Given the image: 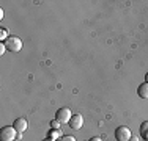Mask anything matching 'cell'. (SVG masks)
I'll use <instances>...</instances> for the list:
<instances>
[{
    "mask_svg": "<svg viewBox=\"0 0 148 141\" xmlns=\"http://www.w3.org/2000/svg\"><path fill=\"white\" fill-rule=\"evenodd\" d=\"M115 140L117 141H131V130L126 125L115 129Z\"/></svg>",
    "mask_w": 148,
    "mask_h": 141,
    "instance_id": "obj_4",
    "label": "cell"
},
{
    "mask_svg": "<svg viewBox=\"0 0 148 141\" xmlns=\"http://www.w3.org/2000/svg\"><path fill=\"white\" fill-rule=\"evenodd\" d=\"M140 133H142V136L145 140H148V121L142 122V125H140Z\"/></svg>",
    "mask_w": 148,
    "mask_h": 141,
    "instance_id": "obj_8",
    "label": "cell"
},
{
    "mask_svg": "<svg viewBox=\"0 0 148 141\" xmlns=\"http://www.w3.org/2000/svg\"><path fill=\"white\" fill-rule=\"evenodd\" d=\"M58 135H60V130H54V129H52V133H51V136H49V138L54 140L55 136H58Z\"/></svg>",
    "mask_w": 148,
    "mask_h": 141,
    "instance_id": "obj_11",
    "label": "cell"
},
{
    "mask_svg": "<svg viewBox=\"0 0 148 141\" xmlns=\"http://www.w3.org/2000/svg\"><path fill=\"white\" fill-rule=\"evenodd\" d=\"M3 44L6 45V50L13 52V54H17V52L22 50V41H21L17 36H10Z\"/></svg>",
    "mask_w": 148,
    "mask_h": 141,
    "instance_id": "obj_1",
    "label": "cell"
},
{
    "mask_svg": "<svg viewBox=\"0 0 148 141\" xmlns=\"http://www.w3.org/2000/svg\"><path fill=\"white\" fill-rule=\"evenodd\" d=\"M88 141H103V140H101L99 136H93V138H90Z\"/></svg>",
    "mask_w": 148,
    "mask_h": 141,
    "instance_id": "obj_13",
    "label": "cell"
},
{
    "mask_svg": "<svg viewBox=\"0 0 148 141\" xmlns=\"http://www.w3.org/2000/svg\"><path fill=\"white\" fill-rule=\"evenodd\" d=\"M5 52H6V45L3 42H0V55H3Z\"/></svg>",
    "mask_w": 148,
    "mask_h": 141,
    "instance_id": "obj_12",
    "label": "cell"
},
{
    "mask_svg": "<svg viewBox=\"0 0 148 141\" xmlns=\"http://www.w3.org/2000/svg\"><path fill=\"white\" fill-rule=\"evenodd\" d=\"M17 138V132L13 125H5L0 130V140L2 141H14Z\"/></svg>",
    "mask_w": 148,
    "mask_h": 141,
    "instance_id": "obj_2",
    "label": "cell"
},
{
    "mask_svg": "<svg viewBox=\"0 0 148 141\" xmlns=\"http://www.w3.org/2000/svg\"><path fill=\"white\" fill-rule=\"evenodd\" d=\"M13 127L17 132V138H22V133L27 130V121L24 118H17L14 121V124H13Z\"/></svg>",
    "mask_w": 148,
    "mask_h": 141,
    "instance_id": "obj_5",
    "label": "cell"
},
{
    "mask_svg": "<svg viewBox=\"0 0 148 141\" xmlns=\"http://www.w3.org/2000/svg\"><path fill=\"white\" fill-rule=\"evenodd\" d=\"M137 94H139V97H142V99H148V83L147 82L139 85V88H137Z\"/></svg>",
    "mask_w": 148,
    "mask_h": 141,
    "instance_id": "obj_7",
    "label": "cell"
},
{
    "mask_svg": "<svg viewBox=\"0 0 148 141\" xmlns=\"http://www.w3.org/2000/svg\"><path fill=\"white\" fill-rule=\"evenodd\" d=\"M57 141H76V138L71 136V135H65V136H60Z\"/></svg>",
    "mask_w": 148,
    "mask_h": 141,
    "instance_id": "obj_9",
    "label": "cell"
},
{
    "mask_svg": "<svg viewBox=\"0 0 148 141\" xmlns=\"http://www.w3.org/2000/svg\"><path fill=\"white\" fill-rule=\"evenodd\" d=\"M69 127L74 130H80L82 129V125H84V118H82V115H73V118H71V121L68 122Z\"/></svg>",
    "mask_w": 148,
    "mask_h": 141,
    "instance_id": "obj_6",
    "label": "cell"
},
{
    "mask_svg": "<svg viewBox=\"0 0 148 141\" xmlns=\"http://www.w3.org/2000/svg\"><path fill=\"white\" fill-rule=\"evenodd\" d=\"M145 82L148 83V72H147V75H145Z\"/></svg>",
    "mask_w": 148,
    "mask_h": 141,
    "instance_id": "obj_15",
    "label": "cell"
},
{
    "mask_svg": "<svg viewBox=\"0 0 148 141\" xmlns=\"http://www.w3.org/2000/svg\"><path fill=\"white\" fill-rule=\"evenodd\" d=\"M51 129H54V130H60V122L57 121V119L51 121Z\"/></svg>",
    "mask_w": 148,
    "mask_h": 141,
    "instance_id": "obj_10",
    "label": "cell"
},
{
    "mask_svg": "<svg viewBox=\"0 0 148 141\" xmlns=\"http://www.w3.org/2000/svg\"><path fill=\"white\" fill-rule=\"evenodd\" d=\"M43 141H55V140H52V138H49V136H47V138H44Z\"/></svg>",
    "mask_w": 148,
    "mask_h": 141,
    "instance_id": "obj_14",
    "label": "cell"
},
{
    "mask_svg": "<svg viewBox=\"0 0 148 141\" xmlns=\"http://www.w3.org/2000/svg\"><path fill=\"white\" fill-rule=\"evenodd\" d=\"M71 118H73V113L66 107L60 108V110H57V113H55V119H57L60 124H68V122L71 121Z\"/></svg>",
    "mask_w": 148,
    "mask_h": 141,
    "instance_id": "obj_3",
    "label": "cell"
}]
</instances>
